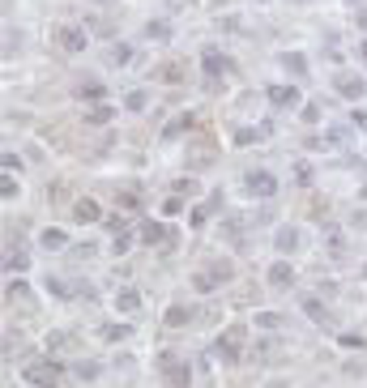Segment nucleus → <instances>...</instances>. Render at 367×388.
I'll use <instances>...</instances> for the list:
<instances>
[{"instance_id":"22","label":"nucleus","mask_w":367,"mask_h":388,"mask_svg":"<svg viewBox=\"0 0 367 388\" xmlns=\"http://www.w3.org/2000/svg\"><path fill=\"white\" fill-rule=\"evenodd\" d=\"M39 248H43V252H64V248H68V231L43 226V231H39Z\"/></svg>"},{"instance_id":"25","label":"nucleus","mask_w":367,"mask_h":388,"mask_svg":"<svg viewBox=\"0 0 367 388\" xmlns=\"http://www.w3.org/2000/svg\"><path fill=\"white\" fill-rule=\"evenodd\" d=\"M188 320H192V307H188V303H171V307L162 311V324H167V329H184Z\"/></svg>"},{"instance_id":"4","label":"nucleus","mask_w":367,"mask_h":388,"mask_svg":"<svg viewBox=\"0 0 367 388\" xmlns=\"http://www.w3.org/2000/svg\"><path fill=\"white\" fill-rule=\"evenodd\" d=\"M56 47L64 56H86V47H90V30L82 26V21H60V26L52 30Z\"/></svg>"},{"instance_id":"28","label":"nucleus","mask_w":367,"mask_h":388,"mask_svg":"<svg viewBox=\"0 0 367 388\" xmlns=\"http://www.w3.org/2000/svg\"><path fill=\"white\" fill-rule=\"evenodd\" d=\"M124 111H133V115H141V111H150V90H129L124 94Z\"/></svg>"},{"instance_id":"2","label":"nucleus","mask_w":367,"mask_h":388,"mask_svg":"<svg viewBox=\"0 0 367 388\" xmlns=\"http://www.w3.org/2000/svg\"><path fill=\"white\" fill-rule=\"evenodd\" d=\"M243 342H248V329L243 324H227V333L214 342V354L223 367H239V358H243Z\"/></svg>"},{"instance_id":"26","label":"nucleus","mask_w":367,"mask_h":388,"mask_svg":"<svg viewBox=\"0 0 367 388\" xmlns=\"http://www.w3.org/2000/svg\"><path fill=\"white\" fill-rule=\"evenodd\" d=\"M5 269H9V273H17V278L26 273V269H30V256H26V248H13V244H9V248H5Z\"/></svg>"},{"instance_id":"42","label":"nucleus","mask_w":367,"mask_h":388,"mask_svg":"<svg viewBox=\"0 0 367 388\" xmlns=\"http://www.w3.org/2000/svg\"><path fill=\"white\" fill-rule=\"evenodd\" d=\"M0 166H5V171L13 175V171H21V154H13V150H5L0 154Z\"/></svg>"},{"instance_id":"46","label":"nucleus","mask_w":367,"mask_h":388,"mask_svg":"<svg viewBox=\"0 0 367 388\" xmlns=\"http://www.w3.org/2000/svg\"><path fill=\"white\" fill-rule=\"evenodd\" d=\"M337 342H341V346H350V350H355V346L363 350V337H355V333H341V337H337Z\"/></svg>"},{"instance_id":"12","label":"nucleus","mask_w":367,"mask_h":388,"mask_svg":"<svg viewBox=\"0 0 367 388\" xmlns=\"http://www.w3.org/2000/svg\"><path fill=\"white\" fill-rule=\"evenodd\" d=\"M295 264H290V256H278L274 264H269V269H265V282L269 286H274V290H290V286H295Z\"/></svg>"},{"instance_id":"47","label":"nucleus","mask_w":367,"mask_h":388,"mask_svg":"<svg viewBox=\"0 0 367 388\" xmlns=\"http://www.w3.org/2000/svg\"><path fill=\"white\" fill-rule=\"evenodd\" d=\"M355 21H359V26L367 30V5H359V9H355Z\"/></svg>"},{"instance_id":"49","label":"nucleus","mask_w":367,"mask_h":388,"mask_svg":"<svg viewBox=\"0 0 367 388\" xmlns=\"http://www.w3.org/2000/svg\"><path fill=\"white\" fill-rule=\"evenodd\" d=\"M346 5H350V9H359V5H367V0H346Z\"/></svg>"},{"instance_id":"30","label":"nucleus","mask_w":367,"mask_h":388,"mask_svg":"<svg viewBox=\"0 0 367 388\" xmlns=\"http://www.w3.org/2000/svg\"><path fill=\"white\" fill-rule=\"evenodd\" d=\"M47 295L52 299H77V286L64 282V278H47Z\"/></svg>"},{"instance_id":"7","label":"nucleus","mask_w":367,"mask_h":388,"mask_svg":"<svg viewBox=\"0 0 367 388\" xmlns=\"http://www.w3.org/2000/svg\"><path fill=\"white\" fill-rule=\"evenodd\" d=\"M201 72H205V90H218V81L231 72V56L223 52V47H201Z\"/></svg>"},{"instance_id":"48","label":"nucleus","mask_w":367,"mask_h":388,"mask_svg":"<svg viewBox=\"0 0 367 388\" xmlns=\"http://www.w3.org/2000/svg\"><path fill=\"white\" fill-rule=\"evenodd\" d=\"M359 56H363V60H367V39H363V43H359Z\"/></svg>"},{"instance_id":"9","label":"nucleus","mask_w":367,"mask_h":388,"mask_svg":"<svg viewBox=\"0 0 367 388\" xmlns=\"http://www.w3.org/2000/svg\"><path fill=\"white\" fill-rule=\"evenodd\" d=\"M333 94H341L346 103H363V94H367L363 72L359 68H337L333 72Z\"/></svg>"},{"instance_id":"44","label":"nucleus","mask_w":367,"mask_h":388,"mask_svg":"<svg viewBox=\"0 0 367 388\" xmlns=\"http://www.w3.org/2000/svg\"><path fill=\"white\" fill-rule=\"evenodd\" d=\"M295 184H299V188H308V184H312V166H308V162H299V166H295Z\"/></svg>"},{"instance_id":"31","label":"nucleus","mask_w":367,"mask_h":388,"mask_svg":"<svg viewBox=\"0 0 367 388\" xmlns=\"http://www.w3.org/2000/svg\"><path fill=\"white\" fill-rule=\"evenodd\" d=\"M192 124H197V115H176V119L167 124V133H162V137H167V141H171V137H184Z\"/></svg>"},{"instance_id":"40","label":"nucleus","mask_w":367,"mask_h":388,"mask_svg":"<svg viewBox=\"0 0 367 388\" xmlns=\"http://www.w3.org/2000/svg\"><path fill=\"white\" fill-rule=\"evenodd\" d=\"M171 192H180V197H184V192H188V197H197V180H192V175H180L176 184H171Z\"/></svg>"},{"instance_id":"23","label":"nucleus","mask_w":367,"mask_h":388,"mask_svg":"<svg viewBox=\"0 0 367 388\" xmlns=\"http://www.w3.org/2000/svg\"><path fill=\"white\" fill-rule=\"evenodd\" d=\"M274 248H278V256H295L299 252V231L295 226H278L274 231Z\"/></svg>"},{"instance_id":"39","label":"nucleus","mask_w":367,"mask_h":388,"mask_svg":"<svg viewBox=\"0 0 367 388\" xmlns=\"http://www.w3.org/2000/svg\"><path fill=\"white\" fill-rule=\"evenodd\" d=\"M350 128L367 133V107H363V103H355V107H350Z\"/></svg>"},{"instance_id":"1","label":"nucleus","mask_w":367,"mask_h":388,"mask_svg":"<svg viewBox=\"0 0 367 388\" xmlns=\"http://www.w3.org/2000/svg\"><path fill=\"white\" fill-rule=\"evenodd\" d=\"M158 376H162L167 388H192V367H188V358L176 354V350L158 354Z\"/></svg>"},{"instance_id":"29","label":"nucleus","mask_w":367,"mask_h":388,"mask_svg":"<svg viewBox=\"0 0 367 388\" xmlns=\"http://www.w3.org/2000/svg\"><path fill=\"white\" fill-rule=\"evenodd\" d=\"M73 376H77V380H99L103 376V362L99 358H77V362H73Z\"/></svg>"},{"instance_id":"14","label":"nucleus","mask_w":367,"mask_h":388,"mask_svg":"<svg viewBox=\"0 0 367 388\" xmlns=\"http://www.w3.org/2000/svg\"><path fill=\"white\" fill-rule=\"evenodd\" d=\"M154 81L158 86H184L188 81V60H162L154 68Z\"/></svg>"},{"instance_id":"5","label":"nucleus","mask_w":367,"mask_h":388,"mask_svg":"<svg viewBox=\"0 0 367 388\" xmlns=\"http://www.w3.org/2000/svg\"><path fill=\"white\" fill-rule=\"evenodd\" d=\"M278 175L269 171V166H252V171H243V192H248L252 201H274L278 197Z\"/></svg>"},{"instance_id":"3","label":"nucleus","mask_w":367,"mask_h":388,"mask_svg":"<svg viewBox=\"0 0 367 388\" xmlns=\"http://www.w3.org/2000/svg\"><path fill=\"white\" fill-rule=\"evenodd\" d=\"M231 282V264L227 260H205L197 273H192V290L197 295H214V290H223Z\"/></svg>"},{"instance_id":"36","label":"nucleus","mask_w":367,"mask_h":388,"mask_svg":"<svg viewBox=\"0 0 367 388\" xmlns=\"http://www.w3.org/2000/svg\"><path fill=\"white\" fill-rule=\"evenodd\" d=\"M103 226H107L111 235H124V231H133V222H129L124 213H107V217H103Z\"/></svg>"},{"instance_id":"51","label":"nucleus","mask_w":367,"mask_h":388,"mask_svg":"<svg viewBox=\"0 0 367 388\" xmlns=\"http://www.w3.org/2000/svg\"><path fill=\"white\" fill-rule=\"evenodd\" d=\"M256 5H269V0H256Z\"/></svg>"},{"instance_id":"45","label":"nucleus","mask_w":367,"mask_h":388,"mask_svg":"<svg viewBox=\"0 0 367 388\" xmlns=\"http://www.w3.org/2000/svg\"><path fill=\"white\" fill-rule=\"evenodd\" d=\"M13 47H21V39L13 35V26L5 30V60H13Z\"/></svg>"},{"instance_id":"6","label":"nucleus","mask_w":367,"mask_h":388,"mask_svg":"<svg viewBox=\"0 0 367 388\" xmlns=\"http://www.w3.org/2000/svg\"><path fill=\"white\" fill-rule=\"evenodd\" d=\"M265 103L274 111H299L303 90H299V81H274V86H265Z\"/></svg>"},{"instance_id":"20","label":"nucleus","mask_w":367,"mask_h":388,"mask_svg":"<svg viewBox=\"0 0 367 388\" xmlns=\"http://www.w3.org/2000/svg\"><path fill=\"white\" fill-rule=\"evenodd\" d=\"M94 333H99V342L115 346V342H129V337H133V324L129 320H107V324H99Z\"/></svg>"},{"instance_id":"11","label":"nucleus","mask_w":367,"mask_h":388,"mask_svg":"<svg viewBox=\"0 0 367 388\" xmlns=\"http://www.w3.org/2000/svg\"><path fill=\"white\" fill-rule=\"evenodd\" d=\"M218 209H223V192H205V201H197V205L188 209V226H192V231H205L209 217H214Z\"/></svg>"},{"instance_id":"34","label":"nucleus","mask_w":367,"mask_h":388,"mask_svg":"<svg viewBox=\"0 0 367 388\" xmlns=\"http://www.w3.org/2000/svg\"><path fill=\"white\" fill-rule=\"evenodd\" d=\"M5 299H9V303H17V299H30V286L21 282V278H9V286H5Z\"/></svg>"},{"instance_id":"8","label":"nucleus","mask_w":367,"mask_h":388,"mask_svg":"<svg viewBox=\"0 0 367 388\" xmlns=\"http://www.w3.org/2000/svg\"><path fill=\"white\" fill-rule=\"evenodd\" d=\"M60 362L56 358H35V362H26V367H21V376H26V384L30 388H56L60 384Z\"/></svg>"},{"instance_id":"15","label":"nucleus","mask_w":367,"mask_h":388,"mask_svg":"<svg viewBox=\"0 0 367 388\" xmlns=\"http://www.w3.org/2000/svg\"><path fill=\"white\" fill-rule=\"evenodd\" d=\"M265 137H274V124H269V119H265V124H239V128L231 133V141L239 145V150H243V145H256V141H265Z\"/></svg>"},{"instance_id":"35","label":"nucleus","mask_w":367,"mask_h":388,"mask_svg":"<svg viewBox=\"0 0 367 388\" xmlns=\"http://www.w3.org/2000/svg\"><path fill=\"white\" fill-rule=\"evenodd\" d=\"M299 119H303V124H308V128H316V124H321V119H325V111H321V103H303V107H299Z\"/></svg>"},{"instance_id":"18","label":"nucleus","mask_w":367,"mask_h":388,"mask_svg":"<svg viewBox=\"0 0 367 388\" xmlns=\"http://www.w3.org/2000/svg\"><path fill=\"white\" fill-rule=\"evenodd\" d=\"M107 60H111V68H133L137 64V43H129V39L111 43L107 47Z\"/></svg>"},{"instance_id":"37","label":"nucleus","mask_w":367,"mask_h":388,"mask_svg":"<svg viewBox=\"0 0 367 388\" xmlns=\"http://www.w3.org/2000/svg\"><path fill=\"white\" fill-rule=\"evenodd\" d=\"M0 197H5V201H17V197H21V184H17L9 171L0 175Z\"/></svg>"},{"instance_id":"32","label":"nucleus","mask_w":367,"mask_h":388,"mask_svg":"<svg viewBox=\"0 0 367 388\" xmlns=\"http://www.w3.org/2000/svg\"><path fill=\"white\" fill-rule=\"evenodd\" d=\"M299 303H303V311H308V316H312L316 324H329V311H325L321 303H316V295H303Z\"/></svg>"},{"instance_id":"41","label":"nucleus","mask_w":367,"mask_h":388,"mask_svg":"<svg viewBox=\"0 0 367 388\" xmlns=\"http://www.w3.org/2000/svg\"><path fill=\"white\" fill-rule=\"evenodd\" d=\"M115 201H120V209H124V213H137V209H141V197H137V192H120Z\"/></svg>"},{"instance_id":"19","label":"nucleus","mask_w":367,"mask_h":388,"mask_svg":"<svg viewBox=\"0 0 367 388\" xmlns=\"http://www.w3.org/2000/svg\"><path fill=\"white\" fill-rule=\"evenodd\" d=\"M115 107L111 103H94V107H86L82 111V119H86V128H107V124H115Z\"/></svg>"},{"instance_id":"43","label":"nucleus","mask_w":367,"mask_h":388,"mask_svg":"<svg viewBox=\"0 0 367 388\" xmlns=\"http://www.w3.org/2000/svg\"><path fill=\"white\" fill-rule=\"evenodd\" d=\"M73 346V337L68 333H56V337H47V350H68Z\"/></svg>"},{"instance_id":"50","label":"nucleus","mask_w":367,"mask_h":388,"mask_svg":"<svg viewBox=\"0 0 367 388\" xmlns=\"http://www.w3.org/2000/svg\"><path fill=\"white\" fill-rule=\"evenodd\" d=\"M90 5H111V0H90Z\"/></svg>"},{"instance_id":"33","label":"nucleus","mask_w":367,"mask_h":388,"mask_svg":"<svg viewBox=\"0 0 367 388\" xmlns=\"http://www.w3.org/2000/svg\"><path fill=\"white\" fill-rule=\"evenodd\" d=\"M133 244H137V226H133V231H124V235H111V252H115V256H124Z\"/></svg>"},{"instance_id":"10","label":"nucleus","mask_w":367,"mask_h":388,"mask_svg":"<svg viewBox=\"0 0 367 388\" xmlns=\"http://www.w3.org/2000/svg\"><path fill=\"white\" fill-rule=\"evenodd\" d=\"M176 235L162 217H141L137 222V244H145V248H167V239Z\"/></svg>"},{"instance_id":"52","label":"nucleus","mask_w":367,"mask_h":388,"mask_svg":"<svg viewBox=\"0 0 367 388\" xmlns=\"http://www.w3.org/2000/svg\"><path fill=\"white\" fill-rule=\"evenodd\" d=\"M363 273H367V264H363Z\"/></svg>"},{"instance_id":"24","label":"nucleus","mask_w":367,"mask_h":388,"mask_svg":"<svg viewBox=\"0 0 367 388\" xmlns=\"http://www.w3.org/2000/svg\"><path fill=\"white\" fill-rule=\"evenodd\" d=\"M252 329H256V333H282V329H286V316H282V311H256V316H252Z\"/></svg>"},{"instance_id":"17","label":"nucleus","mask_w":367,"mask_h":388,"mask_svg":"<svg viewBox=\"0 0 367 388\" xmlns=\"http://www.w3.org/2000/svg\"><path fill=\"white\" fill-rule=\"evenodd\" d=\"M111 307L120 311V316H137V311H141V295H137V286H120L115 295H111Z\"/></svg>"},{"instance_id":"13","label":"nucleus","mask_w":367,"mask_h":388,"mask_svg":"<svg viewBox=\"0 0 367 388\" xmlns=\"http://www.w3.org/2000/svg\"><path fill=\"white\" fill-rule=\"evenodd\" d=\"M103 205L99 201H94V197H77V201H73V222H77V226H94V222H103Z\"/></svg>"},{"instance_id":"16","label":"nucleus","mask_w":367,"mask_h":388,"mask_svg":"<svg viewBox=\"0 0 367 388\" xmlns=\"http://www.w3.org/2000/svg\"><path fill=\"white\" fill-rule=\"evenodd\" d=\"M73 94H77V103H82V107H94V103H107V94H111V90H107L99 77H86Z\"/></svg>"},{"instance_id":"21","label":"nucleus","mask_w":367,"mask_h":388,"mask_svg":"<svg viewBox=\"0 0 367 388\" xmlns=\"http://www.w3.org/2000/svg\"><path fill=\"white\" fill-rule=\"evenodd\" d=\"M278 64L286 68L290 81H303V77H308V56H303V52H278Z\"/></svg>"},{"instance_id":"27","label":"nucleus","mask_w":367,"mask_h":388,"mask_svg":"<svg viewBox=\"0 0 367 388\" xmlns=\"http://www.w3.org/2000/svg\"><path fill=\"white\" fill-rule=\"evenodd\" d=\"M145 39H150V43H171V35H176V30H171V21H162V17H150V21H145V30H141Z\"/></svg>"},{"instance_id":"38","label":"nucleus","mask_w":367,"mask_h":388,"mask_svg":"<svg viewBox=\"0 0 367 388\" xmlns=\"http://www.w3.org/2000/svg\"><path fill=\"white\" fill-rule=\"evenodd\" d=\"M184 209H188V201L180 197V192H171V197L162 201V213H167V217H176V213H184Z\"/></svg>"}]
</instances>
